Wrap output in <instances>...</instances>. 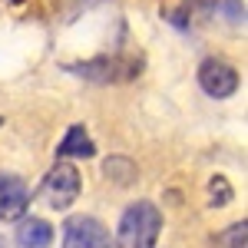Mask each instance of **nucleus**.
Wrapping results in <instances>:
<instances>
[{"instance_id": "1", "label": "nucleus", "mask_w": 248, "mask_h": 248, "mask_svg": "<svg viewBox=\"0 0 248 248\" xmlns=\"http://www.w3.org/2000/svg\"><path fill=\"white\" fill-rule=\"evenodd\" d=\"M162 232V212L153 202H133L119 218L116 245L119 248H155Z\"/></svg>"}, {"instance_id": "2", "label": "nucleus", "mask_w": 248, "mask_h": 248, "mask_svg": "<svg viewBox=\"0 0 248 248\" xmlns=\"http://www.w3.org/2000/svg\"><path fill=\"white\" fill-rule=\"evenodd\" d=\"M40 192H43V199H46L50 209H57V212L70 209V205L77 202V195H79V172H77V166L57 162L53 169L46 172Z\"/></svg>"}, {"instance_id": "3", "label": "nucleus", "mask_w": 248, "mask_h": 248, "mask_svg": "<svg viewBox=\"0 0 248 248\" xmlns=\"http://www.w3.org/2000/svg\"><path fill=\"white\" fill-rule=\"evenodd\" d=\"M70 73H79V77L96 79V83H123V79L139 77V60H133V57H99V60H86V63H73Z\"/></svg>"}, {"instance_id": "4", "label": "nucleus", "mask_w": 248, "mask_h": 248, "mask_svg": "<svg viewBox=\"0 0 248 248\" xmlns=\"http://www.w3.org/2000/svg\"><path fill=\"white\" fill-rule=\"evenodd\" d=\"M63 248H109V232L93 215H73L63 225Z\"/></svg>"}, {"instance_id": "5", "label": "nucleus", "mask_w": 248, "mask_h": 248, "mask_svg": "<svg viewBox=\"0 0 248 248\" xmlns=\"http://www.w3.org/2000/svg\"><path fill=\"white\" fill-rule=\"evenodd\" d=\"M199 86L209 96H215V99H225V96H232L238 90V73H235L232 63L212 57L199 66Z\"/></svg>"}, {"instance_id": "6", "label": "nucleus", "mask_w": 248, "mask_h": 248, "mask_svg": "<svg viewBox=\"0 0 248 248\" xmlns=\"http://www.w3.org/2000/svg\"><path fill=\"white\" fill-rule=\"evenodd\" d=\"M30 205V189L20 175H10V172H0V218L3 222H14L20 218Z\"/></svg>"}, {"instance_id": "7", "label": "nucleus", "mask_w": 248, "mask_h": 248, "mask_svg": "<svg viewBox=\"0 0 248 248\" xmlns=\"http://www.w3.org/2000/svg\"><path fill=\"white\" fill-rule=\"evenodd\" d=\"M50 242H53V229H50V222H43L37 215L23 218L17 225V245L20 248H46Z\"/></svg>"}, {"instance_id": "8", "label": "nucleus", "mask_w": 248, "mask_h": 248, "mask_svg": "<svg viewBox=\"0 0 248 248\" xmlns=\"http://www.w3.org/2000/svg\"><path fill=\"white\" fill-rule=\"evenodd\" d=\"M93 153H96V146L83 126H70V133L63 136V142L57 146L60 159H90Z\"/></svg>"}, {"instance_id": "9", "label": "nucleus", "mask_w": 248, "mask_h": 248, "mask_svg": "<svg viewBox=\"0 0 248 248\" xmlns=\"http://www.w3.org/2000/svg\"><path fill=\"white\" fill-rule=\"evenodd\" d=\"M0 248H7V245H3V238H0Z\"/></svg>"}, {"instance_id": "10", "label": "nucleus", "mask_w": 248, "mask_h": 248, "mask_svg": "<svg viewBox=\"0 0 248 248\" xmlns=\"http://www.w3.org/2000/svg\"><path fill=\"white\" fill-rule=\"evenodd\" d=\"M0 126H3V116H0Z\"/></svg>"}]
</instances>
